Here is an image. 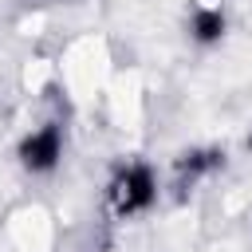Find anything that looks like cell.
<instances>
[{
	"label": "cell",
	"instance_id": "1",
	"mask_svg": "<svg viewBox=\"0 0 252 252\" xmlns=\"http://www.w3.org/2000/svg\"><path fill=\"white\" fill-rule=\"evenodd\" d=\"M106 201L114 217H138L158 201V177L146 161H126L114 169V177L106 181Z\"/></svg>",
	"mask_w": 252,
	"mask_h": 252
},
{
	"label": "cell",
	"instance_id": "2",
	"mask_svg": "<svg viewBox=\"0 0 252 252\" xmlns=\"http://www.w3.org/2000/svg\"><path fill=\"white\" fill-rule=\"evenodd\" d=\"M16 158H20V165H24L28 173H51V169L59 165V158H63V130H59L55 122L32 130V134L20 142Z\"/></svg>",
	"mask_w": 252,
	"mask_h": 252
},
{
	"label": "cell",
	"instance_id": "3",
	"mask_svg": "<svg viewBox=\"0 0 252 252\" xmlns=\"http://www.w3.org/2000/svg\"><path fill=\"white\" fill-rule=\"evenodd\" d=\"M224 32H228V20H224V12L220 8H193V16H189V35L197 39V43H220L224 39Z\"/></svg>",
	"mask_w": 252,
	"mask_h": 252
},
{
	"label": "cell",
	"instance_id": "4",
	"mask_svg": "<svg viewBox=\"0 0 252 252\" xmlns=\"http://www.w3.org/2000/svg\"><path fill=\"white\" fill-rule=\"evenodd\" d=\"M220 165H224V150H217V146H209V150H185L177 158L181 181H197V177H205V173H213Z\"/></svg>",
	"mask_w": 252,
	"mask_h": 252
},
{
	"label": "cell",
	"instance_id": "5",
	"mask_svg": "<svg viewBox=\"0 0 252 252\" xmlns=\"http://www.w3.org/2000/svg\"><path fill=\"white\" fill-rule=\"evenodd\" d=\"M248 150H252V134H248Z\"/></svg>",
	"mask_w": 252,
	"mask_h": 252
}]
</instances>
